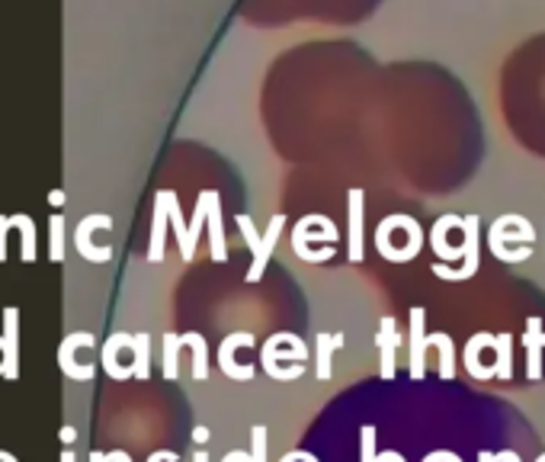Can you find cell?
<instances>
[{"label": "cell", "instance_id": "obj_1", "mask_svg": "<svg viewBox=\"0 0 545 462\" xmlns=\"http://www.w3.org/2000/svg\"><path fill=\"white\" fill-rule=\"evenodd\" d=\"M97 346V337L90 331H74L68 334L61 344H58V369L74 379V383H90L97 375V363H84L78 360V350H94Z\"/></svg>", "mask_w": 545, "mask_h": 462}, {"label": "cell", "instance_id": "obj_2", "mask_svg": "<svg viewBox=\"0 0 545 462\" xmlns=\"http://www.w3.org/2000/svg\"><path fill=\"white\" fill-rule=\"evenodd\" d=\"M282 222H286V218H282V216H272L270 228H266V235H263V238H260L257 231H254V222H251V218H247V216H237V225H241V231H245L247 247H251V251H254V263H251V270H247V282H257L260 276H263L266 263H270L272 247H276V241H280V228H282Z\"/></svg>", "mask_w": 545, "mask_h": 462}, {"label": "cell", "instance_id": "obj_3", "mask_svg": "<svg viewBox=\"0 0 545 462\" xmlns=\"http://www.w3.org/2000/svg\"><path fill=\"white\" fill-rule=\"evenodd\" d=\"M97 228H113V218L103 216V212H94V216H84L78 222V228H74V247H78V254L84 260H90V263H106V260H113V247L109 245H94V231Z\"/></svg>", "mask_w": 545, "mask_h": 462}, {"label": "cell", "instance_id": "obj_4", "mask_svg": "<svg viewBox=\"0 0 545 462\" xmlns=\"http://www.w3.org/2000/svg\"><path fill=\"white\" fill-rule=\"evenodd\" d=\"M132 344H135V334L115 331V334H109L106 344H103V350H100L103 369H106V375H109V379H115V383H125V379H132V375H135L132 363L123 360V354H125V350H132Z\"/></svg>", "mask_w": 545, "mask_h": 462}, {"label": "cell", "instance_id": "obj_5", "mask_svg": "<svg viewBox=\"0 0 545 462\" xmlns=\"http://www.w3.org/2000/svg\"><path fill=\"white\" fill-rule=\"evenodd\" d=\"M276 360L309 363V346L301 344L299 334H272V337L260 346V363H263V369H270L276 366Z\"/></svg>", "mask_w": 545, "mask_h": 462}, {"label": "cell", "instance_id": "obj_6", "mask_svg": "<svg viewBox=\"0 0 545 462\" xmlns=\"http://www.w3.org/2000/svg\"><path fill=\"white\" fill-rule=\"evenodd\" d=\"M4 379L16 383L20 379V309L7 305L4 309Z\"/></svg>", "mask_w": 545, "mask_h": 462}, {"label": "cell", "instance_id": "obj_7", "mask_svg": "<svg viewBox=\"0 0 545 462\" xmlns=\"http://www.w3.org/2000/svg\"><path fill=\"white\" fill-rule=\"evenodd\" d=\"M237 346H254V334H247V331L228 334V337L222 340V346H218V366H222V373L228 375V379H237V383H251L257 369L245 366V363L235 360Z\"/></svg>", "mask_w": 545, "mask_h": 462}, {"label": "cell", "instance_id": "obj_8", "mask_svg": "<svg viewBox=\"0 0 545 462\" xmlns=\"http://www.w3.org/2000/svg\"><path fill=\"white\" fill-rule=\"evenodd\" d=\"M462 228H466V245H462V260H466V267L462 270H449V267H433V273L439 276V280H468V276H475V270H478V216H468L466 222H462Z\"/></svg>", "mask_w": 545, "mask_h": 462}, {"label": "cell", "instance_id": "obj_9", "mask_svg": "<svg viewBox=\"0 0 545 462\" xmlns=\"http://www.w3.org/2000/svg\"><path fill=\"white\" fill-rule=\"evenodd\" d=\"M375 344H379V354H382V369L379 375L382 379H395V354H398V344H402V334H398V321L392 315H382L379 321V334H375Z\"/></svg>", "mask_w": 545, "mask_h": 462}, {"label": "cell", "instance_id": "obj_10", "mask_svg": "<svg viewBox=\"0 0 545 462\" xmlns=\"http://www.w3.org/2000/svg\"><path fill=\"white\" fill-rule=\"evenodd\" d=\"M523 346H526V379H530V383H539V379H542V350H545L542 318L532 315L530 321H526Z\"/></svg>", "mask_w": 545, "mask_h": 462}, {"label": "cell", "instance_id": "obj_11", "mask_svg": "<svg viewBox=\"0 0 545 462\" xmlns=\"http://www.w3.org/2000/svg\"><path fill=\"white\" fill-rule=\"evenodd\" d=\"M427 346L430 334H423V309H411V379L420 383L427 375Z\"/></svg>", "mask_w": 545, "mask_h": 462}, {"label": "cell", "instance_id": "obj_12", "mask_svg": "<svg viewBox=\"0 0 545 462\" xmlns=\"http://www.w3.org/2000/svg\"><path fill=\"white\" fill-rule=\"evenodd\" d=\"M167 222H171V212H167V189H158V196H154V222H151V245H148L151 263H161V260H164Z\"/></svg>", "mask_w": 545, "mask_h": 462}, {"label": "cell", "instance_id": "obj_13", "mask_svg": "<svg viewBox=\"0 0 545 462\" xmlns=\"http://www.w3.org/2000/svg\"><path fill=\"white\" fill-rule=\"evenodd\" d=\"M344 346V334H318L315 337V379L328 383L334 375V354Z\"/></svg>", "mask_w": 545, "mask_h": 462}, {"label": "cell", "instance_id": "obj_14", "mask_svg": "<svg viewBox=\"0 0 545 462\" xmlns=\"http://www.w3.org/2000/svg\"><path fill=\"white\" fill-rule=\"evenodd\" d=\"M494 340H497V334H488V331L472 334V337H468V344H466V369H468V375H472V379H497L494 366H481V363H478V354L485 350V346H491V350H494Z\"/></svg>", "mask_w": 545, "mask_h": 462}, {"label": "cell", "instance_id": "obj_15", "mask_svg": "<svg viewBox=\"0 0 545 462\" xmlns=\"http://www.w3.org/2000/svg\"><path fill=\"white\" fill-rule=\"evenodd\" d=\"M208 209H212V189H202L199 193V202H196V212H193V222L187 225V241L180 247L183 260H193L196 254V241H199V231H202V222H206Z\"/></svg>", "mask_w": 545, "mask_h": 462}, {"label": "cell", "instance_id": "obj_16", "mask_svg": "<svg viewBox=\"0 0 545 462\" xmlns=\"http://www.w3.org/2000/svg\"><path fill=\"white\" fill-rule=\"evenodd\" d=\"M350 260H363V193H350Z\"/></svg>", "mask_w": 545, "mask_h": 462}, {"label": "cell", "instance_id": "obj_17", "mask_svg": "<svg viewBox=\"0 0 545 462\" xmlns=\"http://www.w3.org/2000/svg\"><path fill=\"white\" fill-rule=\"evenodd\" d=\"M180 340H183V346H189L193 350V379L196 383H206L208 379V344L202 334L189 331V334H180Z\"/></svg>", "mask_w": 545, "mask_h": 462}, {"label": "cell", "instance_id": "obj_18", "mask_svg": "<svg viewBox=\"0 0 545 462\" xmlns=\"http://www.w3.org/2000/svg\"><path fill=\"white\" fill-rule=\"evenodd\" d=\"M10 225L20 231V238H23L20 260L23 263H32V260H36V222H32L26 212H14V216H10Z\"/></svg>", "mask_w": 545, "mask_h": 462}, {"label": "cell", "instance_id": "obj_19", "mask_svg": "<svg viewBox=\"0 0 545 462\" xmlns=\"http://www.w3.org/2000/svg\"><path fill=\"white\" fill-rule=\"evenodd\" d=\"M430 346L439 350V379H452L456 375V344H452V337L437 331L430 334Z\"/></svg>", "mask_w": 545, "mask_h": 462}, {"label": "cell", "instance_id": "obj_20", "mask_svg": "<svg viewBox=\"0 0 545 462\" xmlns=\"http://www.w3.org/2000/svg\"><path fill=\"white\" fill-rule=\"evenodd\" d=\"M494 373L497 379H510L513 375V334H497L494 340Z\"/></svg>", "mask_w": 545, "mask_h": 462}, {"label": "cell", "instance_id": "obj_21", "mask_svg": "<svg viewBox=\"0 0 545 462\" xmlns=\"http://www.w3.org/2000/svg\"><path fill=\"white\" fill-rule=\"evenodd\" d=\"M132 369H135V379H148L151 375V334H135V344H132Z\"/></svg>", "mask_w": 545, "mask_h": 462}, {"label": "cell", "instance_id": "obj_22", "mask_svg": "<svg viewBox=\"0 0 545 462\" xmlns=\"http://www.w3.org/2000/svg\"><path fill=\"white\" fill-rule=\"evenodd\" d=\"M161 346H164V366H161V373H164L167 383H173L180 375V350H183V340H180V334H164Z\"/></svg>", "mask_w": 545, "mask_h": 462}, {"label": "cell", "instance_id": "obj_23", "mask_svg": "<svg viewBox=\"0 0 545 462\" xmlns=\"http://www.w3.org/2000/svg\"><path fill=\"white\" fill-rule=\"evenodd\" d=\"M208 235H212V257L222 263L225 260V235H222V206H218V193L212 189V209H208Z\"/></svg>", "mask_w": 545, "mask_h": 462}, {"label": "cell", "instance_id": "obj_24", "mask_svg": "<svg viewBox=\"0 0 545 462\" xmlns=\"http://www.w3.org/2000/svg\"><path fill=\"white\" fill-rule=\"evenodd\" d=\"M49 260L51 263L65 260V216L61 212H51L49 218Z\"/></svg>", "mask_w": 545, "mask_h": 462}, {"label": "cell", "instance_id": "obj_25", "mask_svg": "<svg viewBox=\"0 0 545 462\" xmlns=\"http://www.w3.org/2000/svg\"><path fill=\"white\" fill-rule=\"evenodd\" d=\"M359 462H379V453H375V427L373 424H363V433H359Z\"/></svg>", "mask_w": 545, "mask_h": 462}, {"label": "cell", "instance_id": "obj_26", "mask_svg": "<svg viewBox=\"0 0 545 462\" xmlns=\"http://www.w3.org/2000/svg\"><path fill=\"white\" fill-rule=\"evenodd\" d=\"M251 462H266V427L257 424L251 430Z\"/></svg>", "mask_w": 545, "mask_h": 462}, {"label": "cell", "instance_id": "obj_27", "mask_svg": "<svg viewBox=\"0 0 545 462\" xmlns=\"http://www.w3.org/2000/svg\"><path fill=\"white\" fill-rule=\"evenodd\" d=\"M14 228L10 225V216H0V263L7 260V231Z\"/></svg>", "mask_w": 545, "mask_h": 462}, {"label": "cell", "instance_id": "obj_28", "mask_svg": "<svg viewBox=\"0 0 545 462\" xmlns=\"http://www.w3.org/2000/svg\"><path fill=\"white\" fill-rule=\"evenodd\" d=\"M58 440L65 443V447H71V443L78 440V430H74L71 424H65V427H61V430H58Z\"/></svg>", "mask_w": 545, "mask_h": 462}, {"label": "cell", "instance_id": "obj_29", "mask_svg": "<svg viewBox=\"0 0 545 462\" xmlns=\"http://www.w3.org/2000/svg\"><path fill=\"white\" fill-rule=\"evenodd\" d=\"M148 462H177V453L173 449H158V453H151Z\"/></svg>", "mask_w": 545, "mask_h": 462}, {"label": "cell", "instance_id": "obj_30", "mask_svg": "<svg viewBox=\"0 0 545 462\" xmlns=\"http://www.w3.org/2000/svg\"><path fill=\"white\" fill-rule=\"evenodd\" d=\"M49 202L55 206V209H61V206L68 202V193H65V189H51V193H49Z\"/></svg>", "mask_w": 545, "mask_h": 462}, {"label": "cell", "instance_id": "obj_31", "mask_svg": "<svg viewBox=\"0 0 545 462\" xmlns=\"http://www.w3.org/2000/svg\"><path fill=\"white\" fill-rule=\"evenodd\" d=\"M222 462H251V453H245V449H235V453H228Z\"/></svg>", "mask_w": 545, "mask_h": 462}, {"label": "cell", "instance_id": "obj_32", "mask_svg": "<svg viewBox=\"0 0 545 462\" xmlns=\"http://www.w3.org/2000/svg\"><path fill=\"white\" fill-rule=\"evenodd\" d=\"M497 462H523V459H520V453H513V449H501Z\"/></svg>", "mask_w": 545, "mask_h": 462}, {"label": "cell", "instance_id": "obj_33", "mask_svg": "<svg viewBox=\"0 0 545 462\" xmlns=\"http://www.w3.org/2000/svg\"><path fill=\"white\" fill-rule=\"evenodd\" d=\"M379 462H404V456L395 449H385V453H379Z\"/></svg>", "mask_w": 545, "mask_h": 462}, {"label": "cell", "instance_id": "obj_34", "mask_svg": "<svg viewBox=\"0 0 545 462\" xmlns=\"http://www.w3.org/2000/svg\"><path fill=\"white\" fill-rule=\"evenodd\" d=\"M208 437H212V433H208V427H202V424L193 427V440H196V443H206Z\"/></svg>", "mask_w": 545, "mask_h": 462}, {"label": "cell", "instance_id": "obj_35", "mask_svg": "<svg viewBox=\"0 0 545 462\" xmlns=\"http://www.w3.org/2000/svg\"><path fill=\"white\" fill-rule=\"evenodd\" d=\"M109 462H132V456L125 453V449H113V453H106Z\"/></svg>", "mask_w": 545, "mask_h": 462}, {"label": "cell", "instance_id": "obj_36", "mask_svg": "<svg viewBox=\"0 0 545 462\" xmlns=\"http://www.w3.org/2000/svg\"><path fill=\"white\" fill-rule=\"evenodd\" d=\"M280 462H301V449H292V453H286Z\"/></svg>", "mask_w": 545, "mask_h": 462}, {"label": "cell", "instance_id": "obj_37", "mask_svg": "<svg viewBox=\"0 0 545 462\" xmlns=\"http://www.w3.org/2000/svg\"><path fill=\"white\" fill-rule=\"evenodd\" d=\"M478 462H497V453H488V449H481V453H478Z\"/></svg>", "mask_w": 545, "mask_h": 462}, {"label": "cell", "instance_id": "obj_38", "mask_svg": "<svg viewBox=\"0 0 545 462\" xmlns=\"http://www.w3.org/2000/svg\"><path fill=\"white\" fill-rule=\"evenodd\" d=\"M58 462H78V456H74L71 447H65V453H61V459H58Z\"/></svg>", "mask_w": 545, "mask_h": 462}, {"label": "cell", "instance_id": "obj_39", "mask_svg": "<svg viewBox=\"0 0 545 462\" xmlns=\"http://www.w3.org/2000/svg\"><path fill=\"white\" fill-rule=\"evenodd\" d=\"M90 462H109V456L100 453V449H94V453H90Z\"/></svg>", "mask_w": 545, "mask_h": 462}, {"label": "cell", "instance_id": "obj_40", "mask_svg": "<svg viewBox=\"0 0 545 462\" xmlns=\"http://www.w3.org/2000/svg\"><path fill=\"white\" fill-rule=\"evenodd\" d=\"M0 462H20V459L14 453H7V449H0Z\"/></svg>", "mask_w": 545, "mask_h": 462}, {"label": "cell", "instance_id": "obj_41", "mask_svg": "<svg viewBox=\"0 0 545 462\" xmlns=\"http://www.w3.org/2000/svg\"><path fill=\"white\" fill-rule=\"evenodd\" d=\"M193 462H208V456L202 453V449H196V453H193Z\"/></svg>", "mask_w": 545, "mask_h": 462}, {"label": "cell", "instance_id": "obj_42", "mask_svg": "<svg viewBox=\"0 0 545 462\" xmlns=\"http://www.w3.org/2000/svg\"><path fill=\"white\" fill-rule=\"evenodd\" d=\"M0 375H4V334H0Z\"/></svg>", "mask_w": 545, "mask_h": 462}]
</instances>
